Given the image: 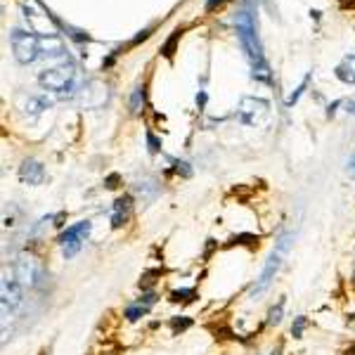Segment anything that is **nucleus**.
I'll return each instance as SVG.
<instances>
[{
	"mask_svg": "<svg viewBox=\"0 0 355 355\" xmlns=\"http://www.w3.org/2000/svg\"><path fill=\"white\" fill-rule=\"evenodd\" d=\"M178 36H180V31H175V34L171 36V41L166 43V48H164V55H166V57H171V55H173L171 50H173V45H175V41H178Z\"/></svg>",
	"mask_w": 355,
	"mask_h": 355,
	"instance_id": "a878e982",
	"label": "nucleus"
},
{
	"mask_svg": "<svg viewBox=\"0 0 355 355\" xmlns=\"http://www.w3.org/2000/svg\"><path fill=\"white\" fill-rule=\"evenodd\" d=\"M130 114H140L144 107V85H135V90L130 93Z\"/></svg>",
	"mask_w": 355,
	"mask_h": 355,
	"instance_id": "2eb2a0df",
	"label": "nucleus"
},
{
	"mask_svg": "<svg viewBox=\"0 0 355 355\" xmlns=\"http://www.w3.org/2000/svg\"><path fill=\"white\" fill-rule=\"evenodd\" d=\"M308 81H310V74H308V76H306V78H303V81H301V85H299V88H296V90H294V93H291V95H289V97H287V107H294V104H296V102H299V97H301V95H303V90H306V85H308Z\"/></svg>",
	"mask_w": 355,
	"mask_h": 355,
	"instance_id": "4be33fe9",
	"label": "nucleus"
},
{
	"mask_svg": "<svg viewBox=\"0 0 355 355\" xmlns=\"http://www.w3.org/2000/svg\"><path fill=\"white\" fill-rule=\"evenodd\" d=\"M157 299H159V296L154 294V291H147V294H142L140 299H137V303H140V306L150 308V306H154V303H157Z\"/></svg>",
	"mask_w": 355,
	"mask_h": 355,
	"instance_id": "393cba45",
	"label": "nucleus"
},
{
	"mask_svg": "<svg viewBox=\"0 0 355 355\" xmlns=\"http://www.w3.org/2000/svg\"><path fill=\"white\" fill-rule=\"evenodd\" d=\"M12 52H14V60L19 62V64H31V62H36L38 55H41L38 36L14 28L12 31Z\"/></svg>",
	"mask_w": 355,
	"mask_h": 355,
	"instance_id": "39448f33",
	"label": "nucleus"
},
{
	"mask_svg": "<svg viewBox=\"0 0 355 355\" xmlns=\"http://www.w3.org/2000/svg\"><path fill=\"white\" fill-rule=\"evenodd\" d=\"M175 173L178 175H183V178H190L192 175V168H190V164H187V161H175Z\"/></svg>",
	"mask_w": 355,
	"mask_h": 355,
	"instance_id": "b1692460",
	"label": "nucleus"
},
{
	"mask_svg": "<svg viewBox=\"0 0 355 355\" xmlns=\"http://www.w3.org/2000/svg\"><path fill=\"white\" fill-rule=\"evenodd\" d=\"M234 28H237V38H239V43H242V50L246 52V60L251 64V76L256 81L270 83V67H268L263 48H260L253 14L249 12V10L237 12V17H234Z\"/></svg>",
	"mask_w": 355,
	"mask_h": 355,
	"instance_id": "f257e3e1",
	"label": "nucleus"
},
{
	"mask_svg": "<svg viewBox=\"0 0 355 355\" xmlns=\"http://www.w3.org/2000/svg\"><path fill=\"white\" fill-rule=\"evenodd\" d=\"M348 173L355 178V154H353V157H350V161H348Z\"/></svg>",
	"mask_w": 355,
	"mask_h": 355,
	"instance_id": "c756f323",
	"label": "nucleus"
},
{
	"mask_svg": "<svg viewBox=\"0 0 355 355\" xmlns=\"http://www.w3.org/2000/svg\"><path fill=\"white\" fill-rule=\"evenodd\" d=\"M147 147H150V152L152 154H157L159 150H161V142L157 140V135L152 133V130H147Z\"/></svg>",
	"mask_w": 355,
	"mask_h": 355,
	"instance_id": "5701e85b",
	"label": "nucleus"
},
{
	"mask_svg": "<svg viewBox=\"0 0 355 355\" xmlns=\"http://www.w3.org/2000/svg\"><path fill=\"white\" fill-rule=\"evenodd\" d=\"M197 104H199V107H204V104H206V93H199V95H197Z\"/></svg>",
	"mask_w": 355,
	"mask_h": 355,
	"instance_id": "2f4dec72",
	"label": "nucleus"
},
{
	"mask_svg": "<svg viewBox=\"0 0 355 355\" xmlns=\"http://www.w3.org/2000/svg\"><path fill=\"white\" fill-rule=\"evenodd\" d=\"M353 287H355V273H353Z\"/></svg>",
	"mask_w": 355,
	"mask_h": 355,
	"instance_id": "72a5a7b5",
	"label": "nucleus"
},
{
	"mask_svg": "<svg viewBox=\"0 0 355 355\" xmlns=\"http://www.w3.org/2000/svg\"><path fill=\"white\" fill-rule=\"evenodd\" d=\"M216 244H218L216 239H209V244H206V251H204V258H209V256H211L213 249H216Z\"/></svg>",
	"mask_w": 355,
	"mask_h": 355,
	"instance_id": "cd10ccee",
	"label": "nucleus"
},
{
	"mask_svg": "<svg viewBox=\"0 0 355 355\" xmlns=\"http://www.w3.org/2000/svg\"><path fill=\"white\" fill-rule=\"evenodd\" d=\"M216 3H223V0H206V10H213Z\"/></svg>",
	"mask_w": 355,
	"mask_h": 355,
	"instance_id": "473e14b6",
	"label": "nucleus"
},
{
	"mask_svg": "<svg viewBox=\"0 0 355 355\" xmlns=\"http://www.w3.org/2000/svg\"><path fill=\"white\" fill-rule=\"evenodd\" d=\"M119 183H121V178H119L116 173H111V175L107 178V180H104V185H107L109 190H114V187H119Z\"/></svg>",
	"mask_w": 355,
	"mask_h": 355,
	"instance_id": "bb28decb",
	"label": "nucleus"
},
{
	"mask_svg": "<svg viewBox=\"0 0 355 355\" xmlns=\"http://www.w3.org/2000/svg\"><path fill=\"white\" fill-rule=\"evenodd\" d=\"M339 104H341V102H339V100H336L334 104H329V109H327V116H334V111H336V107H339Z\"/></svg>",
	"mask_w": 355,
	"mask_h": 355,
	"instance_id": "7c9ffc66",
	"label": "nucleus"
},
{
	"mask_svg": "<svg viewBox=\"0 0 355 355\" xmlns=\"http://www.w3.org/2000/svg\"><path fill=\"white\" fill-rule=\"evenodd\" d=\"M41 355H45V353H41Z\"/></svg>",
	"mask_w": 355,
	"mask_h": 355,
	"instance_id": "f704fd0d",
	"label": "nucleus"
},
{
	"mask_svg": "<svg viewBox=\"0 0 355 355\" xmlns=\"http://www.w3.org/2000/svg\"><path fill=\"white\" fill-rule=\"evenodd\" d=\"M194 299H197V291H194V289H175V291H171L173 303H192Z\"/></svg>",
	"mask_w": 355,
	"mask_h": 355,
	"instance_id": "f3484780",
	"label": "nucleus"
},
{
	"mask_svg": "<svg viewBox=\"0 0 355 355\" xmlns=\"http://www.w3.org/2000/svg\"><path fill=\"white\" fill-rule=\"evenodd\" d=\"M38 43H41V55H48V57L64 55V43H62L60 36L43 34V36H38Z\"/></svg>",
	"mask_w": 355,
	"mask_h": 355,
	"instance_id": "9d476101",
	"label": "nucleus"
},
{
	"mask_svg": "<svg viewBox=\"0 0 355 355\" xmlns=\"http://www.w3.org/2000/svg\"><path fill=\"white\" fill-rule=\"evenodd\" d=\"M48 107H50V100H45V97H28L21 109L26 111V114H31V116H38V114H41L43 109H48Z\"/></svg>",
	"mask_w": 355,
	"mask_h": 355,
	"instance_id": "ddd939ff",
	"label": "nucleus"
},
{
	"mask_svg": "<svg viewBox=\"0 0 355 355\" xmlns=\"http://www.w3.org/2000/svg\"><path fill=\"white\" fill-rule=\"evenodd\" d=\"M306 327H308V317L306 315H299V317L294 320V324H291V336H294V339H301Z\"/></svg>",
	"mask_w": 355,
	"mask_h": 355,
	"instance_id": "412c9836",
	"label": "nucleus"
},
{
	"mask_svg": "<svg viewBox=\"0 0 355 355\" xmlns=\"http://www.w3.org/2000/svg\"><path fill=\"white\" fill-rule=\"evenodd\" d=\"M270 116V102L263 100V97H242L237 109V119L239 123H244L249 128H256V126H263Z\"/></svg>",
	"mask_w": 355,
	"mask_h": 355,
	"instance_id": "7ed1b4c3",
	"label": "nucleus"
},
{
	"mask_svg": "<svg viewBox=\"0 0 355 355\" xmlns=\"http://www.w3.org/2000/svg\"><path fill=\"white\" fill-rule=\"evenodd\" d=\"M150 313V308L147 306H140V303H135V306H128L126 310H123V317L128 322H137L140 317H144V315Z\"/></svg>",
	"mask_w": 355,
	"mask_h": 355,
	"instance_id": "dca6fc26",
	"label": "nucleus"
},
{
	"mask_svg": "<svg viewBox=\"0 0 355 355\" xmlns=\"http://www.w3.org/2000/svg\"><path fill=\"white\" fill-rule=\"evenodd\" d=\"M128 213H130V197L126 194V197L116 199L114 201V216H111V227L114 230H119V227L126 225V220H128Z\"/></svg>",
	"mask_w": 355,
	"mask_h": 355,
	"instance_id": "9b49d317",
	"label": "nucleus"
},
{
	"mask_svg": "<svg viewBox=\"0 0 355 355\" xmlns=\"http://www.w3.org/2000/svg\"><path fill=\"white\" fill-rule=\"evenodd\" d=\"M135 192H137V197H142L144 201H152L159 194V185L154 180H144V183L135 185Z\"/></svg>",
	"mask_w": 355,
	"mask_h": 355,
	"instance_id": "4468645a",
	"label": "nucleus"
},
{
	"mask_svg": "<svg viewBox=\"0 0 355 355\" xmlns=\"http://www.w3.org/2000/svg\"><path fill=\"white\" fill-rule=\"evenodd\" d=\"M43 88L55 90V93H64V90L71 88L74 83V71L67 67H55V69H45L41 76H38Z\"/></svg>",
	"mask_w": 355,
	"mask_h": 355,
	"instance_id": "423d86ee",
	"label": "nucleus"
},
{
	"mask_svg": "<svg viewBox=\"0 0 355 355\" xmlns=\"http://www.w3.org/2000/svg\"><path fill=\"white\" fill-rule=\"evenodd\" d=\"M346 111H348L350 116H355V100H350V102H346Z\"/></svg>",
	"mask_w": 355,
	"mask_h": 355,
	"instance_id": "c85d7f7f",
	"label": "nucleus"
},
{
	"mask_svg": "<svg viewBox=\"0 0 355 355\" xmlns=\"http://www.w3.org/2000/svg\"><path fill=\"white\" fill-rule=\"evenodd\" d=\"M234 244H242V246H258V237L256 234H237V237H232L230 242H227V246H234Z\"/></svg>",
	"mask_w": 355,
	"mask_h": 355,
	"instance_id": "6ab92c4d",
	"label": "nucleus"
},
{
	"mask_svg": "<svg viewBox=\"0 0 355 355\" xmlns=\"http://www.w3.org/2000/svg\"><path fill=\"white\" fill-rule=\"evenodd\" d=\"M192 327V317H187V315H175V317H171V329L173 334H178V332H185V329Z\"/></svg>",
	"mask_w": 355,
	"mask_h": 355,
	"instance_id": "a211bd4d",
	"label": "nucleus"
},
{
	"mask_svg": "<svg viewBox=\"0 0 355 355\" xmlns=\"http://www.w3.org/2000/svg\"><path fill=\"white\" fill-rule=\"evenodd\" d=\"M21 301H24V287L19 284V280L14 275L12 277H5L3 280V315L7 317V310L12 313Z\"/></svg>",
	"mask_w": 355,
	"mask_h": 355,
	"instance_id": "6e6552de",
	"label": "nucleus"
},
{
	"mask_svg": "<svg viewBox=\"0 0 355 355\" xmlns=\"http://www.w3.org/2000/svg\"><path fill=\"white\" fill-rule=\"evenodd\" d=\"M14 277L19 280L21 287H38L43 277V270L34 258H19L14 263Z\"/></svg>",
	"mask_w": 355,
	"mask_h": 355,
	"instance_id": "0eeeda50",
	"label": "nucleus"
},
{
	"mask_svg": "<svg viewBox=\"0 0 355 355\" xmlns=\"http://www.w3.org/2000/svg\"><path fill=\"white\" fill-rule=\"evenodd\" d=\"M90 230H93V223H90V220H78V223L69 225L67 230L57 237V244L62 246L64 258H74L76 253L81 251V246H83V242L88 239Z\"/></svg>",
	"mask_w": 355,
	"mask_h": 355,
	"instance_id": "20e7f679",
	"label": "nucleus"
},
{
	"mask_svg": "<svg viewBox=\"0 0 355 355\" xmlns=\"http://www.w3.org/2000/svg\"><path fill=\"white\" fill-rule=\"evenodd\" d=\"M334 74L339 81L343 83H355V55H346L339 64H336Z\"/></svg>",
	"mask_w": 355,
	"mask_h": 355,
	"instance_id": "f8f14e48",
	"label": "nucleus"
},
{
	"mask_svg": "<svg viewBox=\"0 0 355 355\" xmlns=\"http://www.w3.org/2000/svg\"><path fill=\"white\" fill-rule=\"evenodd\" d=\"M291 242H294V232H284L280 239H277V244H275L273 253L268 256L265 265H263V270H260V277L256 280V284H253V289H251L253 299H256V296H260L263 291H268V287L273 284L275 275L280 273V268H282V260H284V256H287L289 249H291Z\"/></svg>",
	"mask_w": 355,
	"mask_h": 355,
	"instance_id": "f03ea898",
	"label": "nucleus"
},
{
	"mask_svg": "<svg viewBox=\"0 0 355 355\" xmlns=\"http://www.w3.org/2000/svg\"><path fill=\"white\" fill-rule=\"evenodd\" d=\"M282 313H284V299H282L277 306L270 308V313H268V324H270V327L280 324V322H282Z\"/></svg>",
	"mask_w": 355,
	"mask_h": 355,
	"instance_id": "aec40b11",
	"label": "nucleus"
},
{
	"mask_svg": "<svg viewBox=\"0 0 355 355\" xmlns=\"http://www.w3.org/2000/svg\"><path fill=\"white\" fill-rule=\"evenodd\" d=\"M19 178H21V183H26V185H41L45 180V168L36 159H24L19 166Z\"/></svg>",
	"mask_w": 355,
	"mask_h": 355,
	"instance_id": "1a4fd4ad",
	"label": "nucleus"
}]
</instances>
